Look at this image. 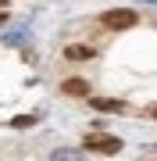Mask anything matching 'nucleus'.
I'll use <instances>...</instances> for the list:
<instances>
[{"instance_id": "obj_4", "label": "nucleus", "mask_w": 157, "mask_h": 161, "mask_svg": "<svg viewBox=\"0 0 157 161\" xmlns=\"http://www.w3.org/2000/svg\"><path fill=\"white\" fill-rule=\"evenodd\" d=\"M61 93H68V97H89V82L86 79H64Z\"/></svg>"}, {"instance_id": "obj_3", "label": "nucleus", "mask_w": 157, "mask_h": 161, "mask_svg": "<svg viewBox=\"0 0 157 161\" xmlns=\"http://www.w3.org/2000/svg\"><path fill=\"white\" fill-rule=\"evenodd\" d=\"M64 58H68V61H89V58H97V47L71 43V47H64Z\"/></svg>"}, {"instance_id": "obj_7", "label": "nucleus", "mask_w": 157, "mask_h": 161, "mask_svg": "<svg viewBox=\"0 0 157 161\" xmlns=\"http://www.w3.org/2000/svg\"><path fill=\"white\" fill-rule=\"evenodd\" d=\"M0 22H4V11H0Z\"/></svg>"}, {"instance_id": "obj_6", "label": "nucleus", "mask_w": 157, "mask_h": 161, "mask_svg": "<svg viewBox=\"0 0 157 161\" xmlns=\"http://www.w3.org/2000/svg\"><path fill=\"white\" fill-rule=\"evenodd\" d=\"M36 122V115H18V118H11V125L14 129H25V125H32Z\"/></svg>"}, {"instance_id": "obj_2", "label": "nucleus", "mask_w": 157, "mask_h": 161, "mask_svg": "<svg viewBox=\"0 0 157 161\" xmlns=\"http://www.w3.org/2000/svg\"><path fill=\"white\" fill-rule=\"evenodd\" d=\"M136 22H139V14L128 11V7H114V11L100 14V25H104V29H111V32H125V29H132Z\"/></svg>"}, {"instance_id": "obj_5", "label": "nucleus", "mask_w": 157, "mask_h": 161, "mask_svg": "<svg viewBox=\"0 0 157 161\" xmlns=\"http://www.w3.org/2000/svg\"><path fill=\"white\" fill-rule=\"evenodd\" d=\"M89 104H93L97 111H111V115H122V111H125V104H122V100H114V97H93Z\"/></svg>"}, {"instance_id": "obj_1", "label": "nucleus", "mask_w": 157, "mask_h": 161, "mask_svg": "<svg viewBox=\"0 0 157 161\" xmlns=\"http://www.w3.org/2000/svg\"><path fill=\"white\" fill-rule=\"evenodd\" d=\"M82 147L93 150V154H118L122 150V140L111 136V132H86L82 136Z\"/></svg>"}]
</instances>
